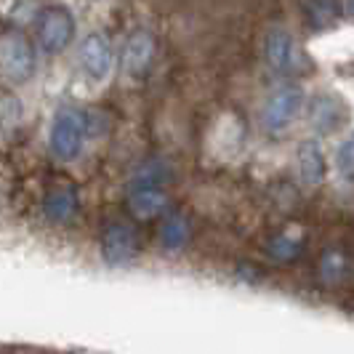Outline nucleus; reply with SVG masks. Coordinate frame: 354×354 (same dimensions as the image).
Returning <instances> with one entry per match:
<instances>
[{"instance_id": "obj_3", "label": "nucleus", "mask_w": 354, "mask_h": 354, "mask_svg": "<svg viewBox=\"0 0 354 354\" xmlns=\"http://www.w3.org/2000/svg\"><path fill=\"white\" fill-rule=\"evenodd\" d=\"M75 35V19L64 6H48L35 19V40L46 53H59Z\"/></svg>"}, {"instance_id": "obj_15", "label": "nucleus", "mask_w": 354, "mask_h": 354, "mask_svg": "<svg viewBox=\"0 0 354 354\" xmlns=\"http://www.w3.org/2000/svg\"><path fill=\"white\" fill-rule=\"evenodd\" d=\"M301 245H304L301 232L285 230L266 245V253H269L272 259H277V261H290V259H296V256L301 253Z\"/></svg>"}, {"instance_id": "obj_2", "label": "nucleus", "mask_w": 354, "mask_h": 354, "mask_svg": "<svg viewBox=\"0 0 354 354\" xmlns=\"http://www.w3.org/2000/svg\"><path fill=\"white\" fill-rule=\"evenodd\" d=\"M88 133V112L80 106H64L56 112L51 125V152L59 160H75L80 155Z\"/></svg>"}, {"instance_id": "obj_5", "label": "nucleus", "mask_w": 354, "mask_h": 354, "mask_svg": "<svg viewBox=\"0 0 354 354\" xmlns=\"http://www.w3.org/2000/svg\"><path fill=\"white\" fill-rule=\"evenodd\" d=\"M304 102V91L293 83H285L280 88H274L269 93L264 104V112H261V120H264L266 131H283L290 125V120L299 115Z\"/></svg>"}, {"instance_id": "obj_10", "label": "nucleus", "mask_w": 354, "mask_h": 354, "mask_svg": "<svg viewBox=\"0 0 354 354\" xmlns=\"http://www.w3.org/2000/svg\"><path fill=\"white\" fill-rule=\"evenodd\" d=\"M264 56H266V64L274 72H280V75L290 72L296 67V62H299L296 43H293V37L288 35L285 30H272V32L266 35Z\"/></svg>"}, {"instance_id": "obj_12", "label": "nucleus", "mask_w": 354, "mask_h": 354, "mask_svg": "<svg viewBox=\"0 0 354 354\" xmlns=\"http://www.w3.org/2000/svg\"><path fill=\"white\" fill-rule=\"evenodd\" d=\"M344 115H346V109L336 96H317L309 109V123L317 131H333L344 123Z\"/></svg>"}, {"instance_id": "obj_14", "label": "nucleus", "mask_w": 354, "mask_h": 354, "mask_svg": "<svg viewBox=\"0 0 354 354\" xmlns=\"http://www.w3.org/2000/svg\"><path fill=\"white\" fill-rule=\"evenodd\" d=\"M160 240L168 250L184 248L189 240V221L181 213H168L162 218V227H160Z\"/></svg>"}, {"instance_id": "obj_6", "label": "nucleus", "mask_w": 354, "mask_h": 354, "mask_svg": "<svg viewBox=\"0 0 354 354\" xmlns=\"http://www.w3.org/2000/svg\"><path fill=\"white\" fill-rule=\"evenodd\" d=\"M136 250H139V237L128 221L115 218L106 224L102 232V253H104L106 264H128L136 256Z\"/></svg>"}, {"instance_id": "obj_4", "label": "nucleus", "mask_w": 354, "mask_h": 354, "mask_svg": "<svg viewBox=\"0 0 354 354\" xmlns=\"http://www.w3.org/2000/svg\"><path fill=\"white\" fill-rule=\"evenodd\" d=\"M35 70V51L24 35H6L0 40V72L11 83H24Z\"/></svg>"}, {"instance_id": "obj_7", "label": "nucleus", "mask_w": 354, "mask_h": 354, "mask_svg": "<svg viewBox=\"0 0 354 354\" xmlns=\"http://www.w3.org/2000/svg\"><path fill=\"white\" fill-rule=\"evenodd\" d=\"M155 59V37L147 30H136L133 35L125 40L120 62H123V72L128 77H142L144 72L149 70Z\"/></svg>"}, {"instance_id": "obj_8", "label": "nucleus", "mask_w": 354, "mask_h": 354, "mask_svg": "<svg viewBox=\"0 0 354 354\" xmlns=\"http://www.w3.org/2000/svg\"><path fill=\"white\" fill-rule=\"evenodd\" d=\"M80 67L93 80H104L112 70V46L102 32H91L80 46Z\"/></svg>"}, {"instance_id": "obj_13", "label": "nucleus", "mask_w": 354, "mask_h": 354, "mask_svg": "<svg viewBox=\"0 0 354 354\" xmlns=\"http://www.w3.org/2000/svg\"><path fill=\"white\" fill-rule=\"evenodd\" d=\"M341 0H306V21L312 30H328L341 19Z\"/></svg>"}, {"instance_id": "obj_16", "label": "nucleus", "mask_w": 354, "mask_h": 354, "mask_svg": "<svg viewBox=\"0 0 354 354\" xmlns=\"http://www.w3.org/2000/svg\"><path fill=\"white\" fill-rule=\"evenodd\" d=\"M338 171H341L344 176L354 178V133L341 144V149H338Z\"/></svg>"}, {"instance_id": "obj_9", "label": "nucleus", "mask_w": 354, "mask_h": 354, "mask_svg": "<svg viewBox=\"0 0 354 354\" xmlns=\"http://www.w3.org/2000/svg\"><path fill=\"white\" fill-rule=\"evenodd\" d=\"M77 208H80V197H77V189L72 184L53 187L43 200V213L53 224H70L77 216Z\"/></svg>"}, {"instance_id": "obj_17", "label": "nucleus", "mask_w": 354, "mask_h": 354, "mask_svg": "<svg viewBox=\"0 0 354 354\" xmlns=\"http://www.w3.org/2000/svg\"><path fill=\"white\" fill-rule=\"evenodd\" d=\"M346 11H349V14L354 17V0H346Z\"/></svg>"}, {"instance_id": "obj_1", "label": "nucleus", "mask_w": 354, "mask_h": 354, "mask_svg": "<svg viewBox=\"0 0 354 354\" xmlns=\"http://www.w3.org/2000/svg\"><path fill=\"white\" fill-rule=\"evenodd\" d=\"M125 203L131 216L139 221H152L168 211V192L162 187V168L158 162H147L133 174L128 181Z\"/></svg>"}, {"instance_id": "obj_11", "label": "nucleus", "mask_w": 354, "mask_h": 354, "mask_svg": "<svg viewBox=\"0 0 354 354\" xmlns=\"http://www.w3.org/2000/svg\"><path fill=\"white\" fill-rule=\"evenodd\" d=\"M299 176L306 187H319L325 178V155L315 139H306L299 147Z\"/></svg>"}]
</instances>
